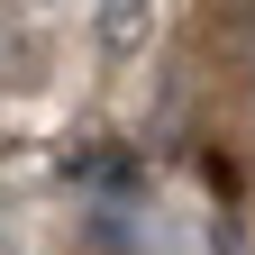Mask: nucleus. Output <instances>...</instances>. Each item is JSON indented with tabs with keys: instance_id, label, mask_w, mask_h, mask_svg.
Returning a JSON list of instances; mask_svg holds the SVG:
<instances>
[{
	"instance_id": "f257e3e1",
	"label": "nucleus",
	"mask_w": 255,
	"mask_h": 255,
	"mask_svg": "<svg viewBox=\"0 0 255 255\" xmlns=\"http://www.w3.org/2000/svg\"><path fill=\"white\" fill-rule=\"evenodd\" d=\"M91 46H101L110 64H128L146 46V0H101V18H91Z\"/></svg>"
},
{
	"instance_id": "f03ea898",
	"label": "nucleus",
	"mask_w": 255,
	"mask_h": 255,
	"mask_svg": "<svg viewBox=\"0 0 255 255\" xmlns=\"http://www.w3.org/2000/svg\"><path fill=\"white\" fill-rule=\"evenodd\" d=\"M46 64H55V46L37 37V27H18V18H9V37H0V82H9V91H37V82H46Z\"/></svg>"
}]
</instances>
